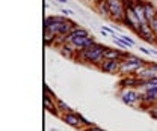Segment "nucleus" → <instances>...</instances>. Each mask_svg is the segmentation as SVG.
Wrapping results in <instances>:
<instances>
[{"label": "nucleus", "instance_id": "9d476101", "mask_svg": "<svg viewBox=\"0 0 157 131\" xmlns=\"http://www.w3.org/2000/svg\"><path fill=\"white\" fill-rule=\"evenodd\" d=\"M125 56H127V50H121V48L107 47L104 51V59H109V60H122Z\"/></svg>", "mask_w": 157, "mask_h": 131}, {"label": "nucleus", "instance_id": "0eeeda50", "mask_svg": "<svg viewBox=\"0 0 157 131\" xmlns=\"http://www.w3.org/2000/svg\"><path fill=\"white\" fill-rule=\"evenodd\" d=\"M140 83H142V80L137 78L135 74L122 75V78L119 80V88L121 89H139Z\"/></svg>", "mask_w": 157, "mask_h": 131}, {"label": "nucleus", "instance_id": "f3484780", "mask_svg": "<svg viewBox=\"0 0 157 131\" xmlns=\"http://www.w3.org/2000/svg\"><path fill=\"white\" fill-rule=\"evenodd\" d=\"M83 36H89V32H88L85 27L76 26V27L71 30V33L67 36V42H68V41H71V39H74V38H83Z\"/></svg>", "mask_w": 157, "mask_h": 131}, {"label": "nucleus", "instance_id": "b1692460", "mask_svg": "<svg viewBox=\"0 0 157 131\" xmlns=\"http://www.w3.org/2000/svg\"><path fill=\"white\" fill-rule=\"evenodd\" d=\"M150 24H151V27H153V30H154V35L157 38V18H153L150 21Z\"/></svg>", "mask_w": 157, "mask_h": 131}, {"label": "nucleus", "instance_id": "2f4dec72", "mask_svg": "<svg viewBox=\"0 0 157 131\" xmlns=\"http://www.w3.org/2000/svg\"><path fill=\"white\" fill-rule=\"evenodd\" d=\"M156 18H157V11H156Z\"/></svg>", "mask_w": 157, "mask_h": 131}, {"label": "nucleus", "instance_id": "5701e85b", "mask_svg": "<svg viewBox=\"0 0 157 131\" xmlns=\"http://www.w3.org/2000/svg\"><path fill=\"white\" fill-rule=\"evenodd\" d=\"M44 95H45V96H50V98H53V99H58V96L48 88V84H44Z\"/></svg>", "mask_w": 157, "mask_h": 131}, {"label": "nucleus", "instance_id": "473e14b6", "mask_svg": "<svg viewBox=\"0 0 157 131\" xmlns=\"http://www.w3.org/2000/svg\"><path fill=\"white\" fill-rule=\"evenodd\" d=\"M92 2H98V0H92Z\"/></svg>", "mask_w": 157, "mask_h": 131}, {"label": "nucleus", "instance_id": "f8f14e48", "mask_svg": "<svg viewBox=\"0 0 157 131\" xmlns=\"http://www.w3.org/2000/svg\"><path fill=\"white\" fill-rule=\"evenodd\" d=\"M144 2H145V0H135V3H133V12H135V15L137 17V20H139V23H140V24L148 23V21H147V18H145Z\"/></svg>", "mask_w": 157, "mask_h": 131}, {"label": "nucleus", "instance_id": "412c9836", "mask_svg": "<svg viewBox=\"0 0 157 131\" xmlns=\"http://www.w3.org/2000/svg\"><path fill=\"white\" fill-rule=\"evenodd\" d=\"M113 44H115V45H118V47H119L121 50H127V48H130V47H128V45H127V44H125L124 41H121V39H119L118 36L113 38Z\"/></svg>", "mask_w": 157, "mask_h": 131}, {"label": "nucleus", "instance_id": "4be33fe9", "mask_svg": "<svg viewBox=\"0 0 157 131\" xmlns=\"http://www.w3.org/2000/svg\"><path fill=\"white\" fill-rule=\"evenodd\" d=\"M118 38H119L121 41H124V42H125V44H127V45H128L130 48H132V47H135V41H133L132 38L125 36V35H119V36H118Z\"/></svg>", "mask_w": 157, "mask_h": 131}, {"label": "nucleus", "instance_id": "a211bd4d", "mask_svg": "<svg viewBox=\"0 0 157 131\" xmlns=\"http://www.w3.org/2000/svg\"><path fill=\"white\" fill-rule=\"evenodd\" d=\"M154 89H157V77L142 81V83H140V88H139L140 92H145V91H154Z\"/></svg>", "mask_w": 157, "mask_h": 131}, {"label": "nucleus", "instance_id": "1a4fd4ad", "mask_svg": "<svg viewBox=\"0 0 157 131\" xmlns=\"http://www.w3.org/2000/svg\"><path fill=\"white\" fill-rule=\"evenodd\" d=\"M70 44H73L74 45V48L76 50H83V48H86V47H91V45H94L97 41L94 39V36H83V38H74V39H71V41H68Z\"/></svg>", "mask_w": 157, "mask_h": 131}, {"label": "nucleus", "instance_id": "f257e3e1", "mask_svg": "<svg viewBox=\"0 0 157 131\" xmlns=\"http://www.w3.org/2000/svg\"><path fill=\"white\" fill-rule=\"evenodd\" d=\"M106 48H107L106 45L95 42L91 47L78 50L76 60L82 62V63H89V65H92L95 68H100V65L104 62V51H106Z\"/></svg>", "mask_w": 157, "mask_h": 131}, {"label": "nucleus", "instance_id": "4468645a", "mask_svg": "<svg viewBox=\"0 0 157 131\" xmlns=\"http://www.w3.org/2000/svg\"><path fill=\"white\" fill-rule=\"evenodd\" d=\"M94 5H95V9H97L98 15H101L103 18H110L107 0H98V2H94Z\"/></svg>", "mask_w": 157, "mask_h": 131}, {"label": "nucleus", "instance_id": "39448f33", "mask_svg": "<svg viewBox=\"0 0 157 131\" xmlns=\"http://www.w3.org/2000/svg\"><path fill=\"white\" fill-rule=\"evenodd\" d=\"M119 96H121V99H122V103H124V104L135 107L137 103L140 104L142 92H140L139 89H121Z\"/></svg>", "mask_w": 157, "mask_h": 131}, {"label": "nucleus", "instance_id": "393cba45", "mask_svg": "<svg viewBox=\"0 0 157 131\" xmlns=\"http://www.w3.org/2000/svg\"><path fill=\"white\" fill-rule=\"evenodd\" d=\"M85 131H104L103 128H100V127H97V125H91V127H88V128H85Z\"/></svg>", "mask_w": 157, "mask_h": 131}, {"label": "nucleus", "instance_id": "20e7f679", "mask_svg": "<svg viewBox=\"0 0 157 131\" xmlns=\"http://www.w3.org/2000/svg\"><path fill=\"white\" fill-rule=\"evenodd\" d=\"M109 5V12H110V20L122 23L125 18V5L124 0H107Z\"/></svg>", "mask_w": 157, "mask_h": 131}, {"label": "nucleus", "instance_id": "dca6fc26", "mask_svg": "<svg viewBox=\"0 0 157 131\" xmlns=\"http://www.w3.org/2000/svg\"><path fill=\"white\" fill-rule=\"evenodd\" d=\"M144 9H145V18H147V21L150 23L153 18H156V11L157 8L151 3V2H144Z\"/></svg>", "mask_w": 157, "mask_h": 131}, {"label": "nucleus", "instance_id": "ddd939ff", "mask_svg": "<svg viewBox=\"0 0 157 131\" xmlns=\"http://www.w3.org/2000/svg\"><path fill=\"white\" fill-rule=\"evenodd\" d=\"M59 51H60L62 56L68 57V59H76L77 57V50L70 42H63L62 45H59Z\"/></svg>", "mask_w": 157, "mask_h": 131}, {"label": "nucleus", "instance_id": "6e6552de", "mask_svg": "<svg viewBox=\"0 0 157 131\" xmlns=\"http://www.w3.org/2000/svg\"><path fill=\"white\" fill-rule=\"evenodd\" d=\"M119 68H121V60H109L104 59V62L100 65V71L107 73V74H119Z\"/></svg>", "mask_w": 157, "mask_h": 131}, {"label": "nucleus", "instance_id": "2eb2a0df", "mask_svg": "<svg viewBox=\"0 0 157 131\" xmlns=\"http://www.w3.org/2000/svg\"><path fill=\"white\" fill-rule=\"evenodd\" d=\"M44 107H45V110L48 113H52V114H55V116H60V113H59V110H58V106H56V99H53V98L44 95Z\"/></svg>", "mask_w": 157, "mask_h": 131}, {"label": "nucleus", "instance_id": "7ed1b4c3", "mask_svg": "<svg viewBox=\"0 0 157 131\" xmlns=\"http://www.w3.org/2000/svg\"><path fill=\"white\" fill-rule=\"evenodd\" d=\"M60 118H62V121L67 125H70L73 128H78V130H85V128H88V127L92 125L89 121H86L82 114H78L76 112H68V113H65V114H62Z\"/></svg>", "mask_w": 157, "mask_h": 131}, {"label": "nucleus", "instance_id": "f03ea898", "mask_svg": "<svg viewBox=\"0 0 157 131\" xmlns=\"http://www.w3.org/2000/svg\"><path fill=\"white\" fill-rule=\"evenodd\" d=\"M148 62H145L142 57L133 56L130 53H127V56L121 60V68H119V74L121 75H132L136 74L142 66H145Z\"/></svg>", "mask_w": 157, "mask_h": 131}, {"label": "nucleus", "instance_id": "cd10ccee", "mask_svg": "<svg viewBox=\"0 0 157 131\" xmlns=\"http://www.w3.org/2000/svg\"><path fill=\"white\" fill-rule=\"evenodd\" d=\"M101 30H104V32H107V33H113V30L109 29V27H101Z\"/></svg>", "mask_w": 157, "mask_h": 131}, {"label": "nucleus", "instance_id": "423d86ee", "mask_svg": "<svg viewBox=\"0 0 157 131\" xmlns=\"http://www.w3.org/2000/svg\"><path fill=\"white\" fill-rule=\"evenodd\" d=\"M137 35L139 38H142L144 41H147L148 44H153V45H157V38L154 35V30L151 27L150 23H144L139 26V30H137Z\"/></svg>", "mask_w": 157, "mask_h": 131}, {"label": "nucleus", "instance_id": "c85d7f7f", "mask_svg": "<svg viewBox=\"0 0 157 131\" xmlns=\"http://www.w3.org/2000/svg\"><path fill=\"white\" fill-rule=\"evenodd\" d=\"M148 63H150V62H148ZM150 66H151L153 69H156V71H157V63H156V62H151V63H150Z\"/></svg>", "mask_w": 157, "mask_h": 131}, {"label": "nucleus", "instance_id": "6ab92c4d", "mask_svg": "<svg viewBox=\"0 0 157 131\" xmlns=\"http://www.w3.org/2000/svg\"><path fill=\"white\" fill-rule=\"evenodd\" d=\"M56 39H58V35H56V33H53V32L48 30V29H44V42H45V45H53V44H56Z\"/></svg>", "mask_w": 157, "mask_h": 131}, {"label": "nucleus", "instance_id": "bb28decb", "mask_svg": "<svg viewBox=\"0 0 157 131\" xmlns=\"http://www.w3.org/2000/svg\"><path fill=\"white\" fill-rule=\"evenodd\" d=\"M139 50H140L142 53H145V54H153L151 50H148V48H145V47H139Z\"/></svg>", "mask_w": 157, "mask_h": 131}, {"label": "nucleus", "instance_id": "9b49d317", "mask_svg": "<svg viewBox=\"0 0 157 131\" xmlns=\"http://www.w3.org/2000/svg\"><path fill=\"white\" fill-rule=\"evenodd\" d=\"M137 78H140L142 81H145V80H150V78H154L157 77V71L156 69H153L151 66H150V63H147L145 66H142L139 71H136V74H135Z\"/></svg>", "mask_w": 157, "mask_h": 131}, {"label": "nucleus", "instance_id": "7c9ffc66", "mask_svg": "<svg viewBox=\"0 0 157 131\" xmlns=\"http://www.w3.org/2000/svg\"><path fill=\"white\" fill-rule=\"evenodd\" d=\"M153 109H154V110H156V112H157V104H156V106H154V107H153Z\"/></svg>", "mask_w": 157, "mask_h": 131}, {"label": "nucleus", "instance_id": "aec40b11", "mask_svg": "<svg viewBox=\"0 0 157 131\" xmlns=\"http://www.w3.org/2000/svg\"><path fill=\"white\" fill-rule=\"evenodd\" d=\"M56 106H58V110H59V113H60V116L68 112H73V110L70 109V106H68L67 103H63L62 99H56Z\"/></svg>", "mask_w": 157, "mask_h": 131}, {"label": "nucleus", "instance_id": "c756f323", "mask_svg": "<svg viewBox=\"0 0 157 131\" xmlns=\"http://www.w3.org/2000/svg\"><path fill=\"white\" fill-rule=\"evenodd\" d=\"M59 3H67V2H68V0H58Z\"/></svg>", "mask_w": 157, "mask_h": 131}, {"label": "nucleus", "instance_id": "a878e982", "mask_svg": "<svg viewBox=\"0 0 157 131\" xmlns=\"http://www.w3.org/2000/svg\"><path fill=\"white\" fill-rule=\"evenodd\" d=\"M73 14H74V12H73L71 9H62V15H65V17H67V15H73Z\"/></svg>", "mask_w": 157, "mask_h": 131}]
</instances>
